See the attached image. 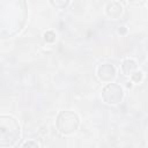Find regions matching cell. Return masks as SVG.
I'll return each instance as SVG.
<instances>
[{
  "mask_svg": "<svg viewBox=\"0 0 148 148\" xmlns=\"http://www.w3.org/2000/svg\"><path fill=\"white\" fill-rule=\"evenodd\" d=\"M43 38H44V40H45L46 43H54V42H56V34H54L53 31L49 30V31L44 32Z\"/></svg>",
  "mask_w": 148,
  "mask_h": 148,
  "instance_id": "9c48e42d",
  "label": "cell"
},
{
  "mask_svg": "<svg viewBox=\"0 0 148 148\" xmlns=\"http://www.w3.org/2000/svg\"><path fill=\"white\" fill-rule=\"evenodd\" d=\"M80 126L79 116L71 110L60 111L56 118V127L62 135H71L77 131Z\"/></svg>",
  "mask_w": 148,
  "mask_h": 148,
  "instance_id": "7a4b0ae2",
  "label": "cell"
},
{
  "mask_svg": "<svg viewBox=\"0 0 148 148\" xmlns=\"http://www.w3.org/2000/svg\"><path fill=\"white\" fill-rule=\"evenodd\" d=\"M124 98V89L120 84L109 82L102 89V99L109 105L119 104Z\"/></svg>",
  "mask_w": 148,
  "mask_h": 148,
  "instance_id": "3957f363",
  "label": "cell"
},
{
  "mask_svg": "<svg viewBox=\"0 0 148 148\" xmlns=\"http://www.w3.org/2000/svg\"><path fill=\"white\" fill-rule=\"evenodd\" d=\"M21 127L16 118L10 114L0 116V146H14V143L20 139Z\"/></svg>",
  "mask_w": 148,
  "mask_h": 148,
  "instance_id": "6da1fadb",
  "label": "cell"
},
{
  "mask_svg": "<svg viewBox=\"0 0 148 148\" xmlns=\"http://www.w3.org/2000/svg\"><path fill=\"white\" fill-rule=\"evenodd\" d=\"M127 1H128V3L132 5V6H141V5H143L147 0H127Z\"/></svg>",
  "mask_w": 148,
  "mask_h": 148,
  "instance_id": "30bf717a",
  "label": "cell"
},
{
  "mask_svg": "<svg viewBox=\"0 0 148 148\" xmlns=\"http://www.w3.org/2000/svg\"><path fill=\"white\" fill-rule=\"evenodd\" d=\"M126 87H127L128 89H131V88L133 87V82H132V81H128V82H126Z\"/></svg>",
  "mask_w": 148,
  "mask_h": 148,
  "instance_id": "4fadbf2b",
  "label": "cell"
},
{
  "mask_svg": "<svg viewBox=\"0 0 148 148\" xmlns=\"http://www.w3.org/2000/svg\"><path fill=\"white\" fill-rule=\"evenodd\" d=\"M116 75H117L116 67L113 65H111V64H103L97 69V76L104 83L112 82L114 80Z\"/></svg>",
  "mask_w": 148,
  "mask_h": 148,
  "instance_id": "277c9868",
  "label": "cell"
},
{
  "mask_svg": "<svg viewBox=\"0 0 148 148\" xmlns=\"http://www.w3.org/2000/svg\"><path fill=\"white\" fill-rule=\"evenodd\" d=\"M22 147H35L36 148V147H39V143L36 141H27L22 145Z\"/></svg>",
  "mask_w": 148,
  "mask_h": 148,
  "instance_id": "8fae6325",
  "label": "cell"
},
{
  "mask_svg": "<svg viewBox=\"0 0 148 148\" xmlns=\"http://www.w3.org/2000/svg\"><path fill=\"white\" fill-rule=\"evenodd\" d=\"M123 12H124L123 5L117 0H112L108 2L105 6V14L112 20L120 18V16L123 15Z\"/></svg>",
  "mask_w": 148,
  "mask_h": 148,
  "instance_id": "5b68a950",
  "label": "cell"
},
{
  "mask_svg": "<svg viewBox=\"0 0 148 148\" xmlns=\"http://www.w3.org/2000/svg\"><path fill=\"white\" fill-rule=\"evenodd\" d=\"M126 32H127V28L126 27H124V25L119 27V29H118V34L119 35H125Z\"/></svg>",
  "mask_w": 148,
  "mask_h": 148,
  "instance_id": "7c38bea8",
  "label": "cell"
},
{
  "mask_svg": "<svg viewBox=\"0 0 148 148\" xmlns=\"http://www.w3.org/2000/svg\"><path fill=\"white\" fill-rule=\"evenodd\" d=\"M49 1L57 9H65L71 2V0H49Z\"/></svg>",
  "mask_w": 148,
  "mask_h": 148,
  "instance_id": "52a82bcc",
  "label": "cell"
},
{
  "mask_svg": "<svg viewBox=\"0 0 148 148\" xmlns=\"http://www.w3.org/2000/svg\"><path fill=\"white\" fill-rule=\"evenodd\" d=\"M130 77H131V81L133 82V83H140L142 80H143V73L141 72V71H135V72H133L131 75H130Z\"/></svg>",
  "mask_w": 148,
  "mask_h": 148,
  "instance_id": "ba28073f",
  "label": "cell"
},
{
  "mask_svg": "<svg viewBox=\"0 0 148 148\" xmlns=\"http://www.w3.org/2000/svg\"><path fill=\"white\" fill-rule=\"evenodd\" d=\"M138 68V65H136V61L133 60V59H126L123 61L121 64V72L125 74V75H131L133 72H135Z\"/></svg>",
  "mask_w": 148,
  "mask_h": 148,
  "instance_id": "8992f818",
  "label": "cell"
}]
</instances>
